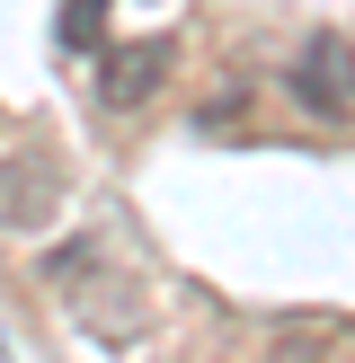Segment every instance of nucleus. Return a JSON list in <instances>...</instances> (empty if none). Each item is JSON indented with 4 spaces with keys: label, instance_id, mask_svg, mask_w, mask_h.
<instances>
[{
    "label": "nucleus",
    "instance_id": "obj_2",
    "mask_svg": "<svg viewBox=\"0 0 355 363\" xmlns=\"http://www.w3.org/2000/svg\"><path fill=\"white\" fill-rule=\"evenodd\" d=\"M293 98L311 106V116H346V98H355V53L337 45V35H311V45H302V62H293Z\"/></svg>",
    "mask_w": 355,
    "mask_h": 363
},
{
    "label": "nucleus",
    "instance_id": "obj_1",
    "mask_svg": "<svg viewBox=\"0 0 355 363\" xmlns=\"http://www.w3.org/2000/svg\"><path fill=\"white\" fill-rule=\"evenodd\" d=\"M169 62H178V53L160 45V35H151V45H106V62H98V98L116 106V116H142V106L169 89Z\"/></svg>",
    "mask_w": 355,
    "mask_h": 363
},
{
    "label": "nucleus",
    "instance_id": "obj_4",
    "mask_svg": "<svg viewBox=\"0 0 355 363\" xmlns=\"http://www.w3.org/2000/svg\"><path fill=\"white\" fill-rule=\"evenodd\" d=\"M53 35H62L71 53H98L106 45V0H62V27Z\"/></svg>",
    "mask_w": 355,
    "mask_h": 363
},
{
    "label": "nucleus",
    "instance_id": "obj_3",
    "mask_svg": "<svg viewBox=\"0 0 355 363\" xmlns=\"http://www.w3.org/2000/svg\"><path fill=\"white\" fill-rule=\"evenodd\" d=\"M53 204V160H18V177H9V186H0V222H27V213H45Z\"/></svg>",
    "mask_w": 355,
    "mask_h": 363
}]
</instances>
